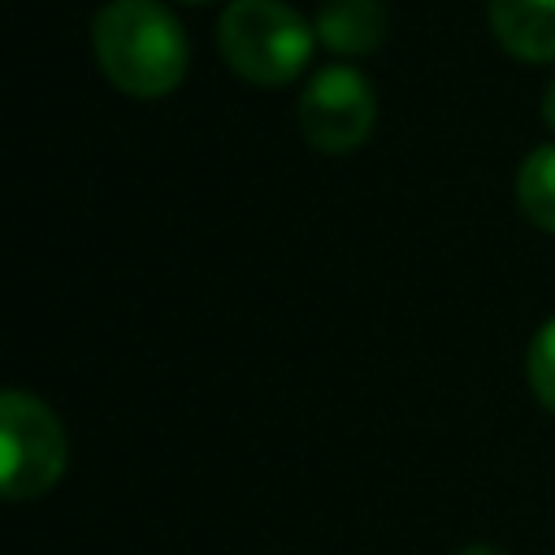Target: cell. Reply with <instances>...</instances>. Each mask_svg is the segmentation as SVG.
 I'll use <instances>...</instances> for the list:
<instances>
[{"label": "cell", "instance_id": "obj_1", "mask_svg": "<svg viewBox=\"0 0 555 555\" xmlns=\"http://www.w3.org/2000/svg\"><path fill=\"white\" fill-rule=\"evenodd\" d=\"M104 78L134 100H160L186 78V30L160 0H108L91 22Z\"/></svg>", "mask_w": 555, "mask_h": 555}, {"label": "cell", "instance_id": "obj_2", "mask_svg": "<svg viewBox=\"0 0 555 555\" xmlns=\"http://www.w3.org/2000/svg\"><path fill=\"white\" fill-rule=\"evenodd\" d=\"M317 30L282 0H230L217 22L221 61L256 82V87H286L312 61Z\"/></svg>", "mask_w": 555, "mask_h": 555}, {"label": "cell", "instance_id": "obj_3", "mask_svg": "<svg viewBox=\"0 0 555 555\" xmlns=\"http://www.w3.org/2000/svg\"><path fill=\"white\" fill-rule=\"evenodd\" d=\"M69 464V438L56 412L30 390L0 395V490L4 499H39L48 494Z\"/></svg>", "mask_w": 555, "mask_h": 555}, {"label": "cell", "instance_id": "obj_4", "mask_svg": "<svg viewBox=\"0 0 555 555\" xmlns=\"http://www.w3.org/2000/svg\"><path fill=\"white\" fill-rule=\"evenodd\" d=\"M299 134L330 156L356 152L377 121V95L369 78L351 65H325L299 91Z\"/></svg>", "mask_w": 555, "mask_h": 555}, {"label": "cell", "instance_id": "obj_5", "mask_svg": "<svg viewBox=\"0 0 555 555\" xmlns=\"http://www.w3.org/2000/svg\"><path fill=\"white\" fill-rule=\"evenodd\" d=\"M490 30L516 61H555V0H490Z\"/></svg>", "mask_w": 555, "mask_h": 555}, {"label": "cell", "instance_id": "obj_6", "mask_svg": "<svg viewBox=\"0 0 555 555\" xmlns=\"http://www.w3.org/2000/svg\"><path fill=\"white\" fill-rule=\"evenodd\" d=\"M312 30L338 56H369L386 39V4L382 0H325L317 9Z\"/></svg>", "mask_w": 555, "mask_h": 555}, {"label": "cell", "instance_id": "obj_7", "mask_svg": "<svg viewBox=\"0 0 555 555\" xmlns=\"http://www.w3.org/2000/svg\"><path fill=\"white\" fill-rule=\"evenodd\" d=\"M516 208L546 234H555V143L533 147L516 169Z\"/></svg>", "mask_w": 555, "mask_h": 555}, {"label": "cell", "instance_id": "obj_8", "mask_svg": "<svg viewBox=\"0 0 555 555\" xmlns=\"http://www.w3.org/2000/svg\"><path fill=\"white\" fill-rule=\"evenodd\" d=\"M525 377H529V390L533 399L555 412V317L538 325V334L529 338V351H525Z\"/></svg>", "mask_w": 555, "mask_h": 555}, {"label": "cell", "instance_id": "obj_9", "mask_svg": "<svg viewBox=\"0 0 555 555\" xmlns=\"http://www.w3.org/2000/svg\"><path fill=\"white\" fill-rule=\"evenodd\" d=\"M542 121L555 130V78L546 82V95H542Z\"/></svg>", "mask_w": 555, "mask_h": 555}, {"label": "cell", "instance_id": "obj_10", "mask_svg": "<svg viewBox=\"0 0 555 555\" xmlns=\"http://www.w3.org/2000/svg\"><path fill=\"white\" fill-rule=\"evenodd\" d=\"M460 555H507L503 546H490V542H473V546H464Z\"/></svg>", "mask_w": 555, "mask_h": 555}, {"label": "cell", "instance_id": "obj_11", "mask_svg": "<svg viewBox=\"0 0 555 555\" xmlns=\"http://www.w3.org/2000/svg\"><path fill=\"white\" fill-rule=\"evenodd\" d=\"M186 4H204V0H186Z\"/></svg>", "mask_w": 555, "mask_h": 555}]
</instances>
